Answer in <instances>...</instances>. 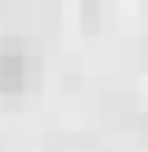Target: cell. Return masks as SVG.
Here are the masks:
<instances>
[{"label":"cell","instance_id":"obj_1","mask_svg":"<svg viewBox=\"0 0 148 152\" xmlns=\"http://www.w3.org/2000/svg\"><path fill=\"white\" fill-rule=\"evenodd\" d=\"M26 78V65L22 57H13V52H0V91H18Z\"/></svg>","mask_w":148,"mask_h":152}]
</instances>
